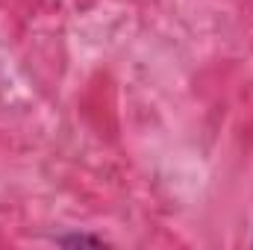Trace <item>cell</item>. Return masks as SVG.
I'll return each instance as SVG.
<instances>
[{
    "label": "cell",
    "instance_id": "6da1fadb",
    "mask_svg": "<svg viewBox=\"0 0 253 250\" xmlns=\"http://www.w3.org/2000/svg\"><path fill=\"white\" fill-rule=\"evenodd\" d=\"M59 245H94V248H100L103 239H94V236H62Z\"/></svg>",
    "mask_w": 253,
    "mask_h": 250
}]
</instances>
